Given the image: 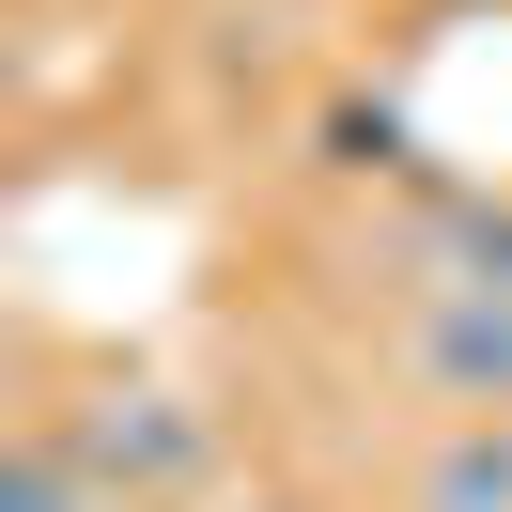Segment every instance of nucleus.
<instances>
[{"label": "nucleus", "mask_w": 512, "mask_h": 512, "mask_svg": "<svg viewBox=\"0 0 512 512\" xmlns=\"http://www.w3.org/2000/svg\"><path fill=\"white\" fill-rule=\"evenodd\" d=\"M233 512H311V497H233Z\"/></svg>", "instance_id": "6"}, {"label": "nucleus", "mask_w": 512, "mask_h": 512, "mask_svg": "<svg viewBox=\"0 0 512 512\" xmlns=\"http://www.w3.org/2000/svg\"><path fill=\"white\" fill-rule=\"evenodd\" d=\"M404 388H419L435 419H512V295L435 280L419 326H404Z\"/></svg>", "instance_id": "2"}, {"label": "nucleus", "mask_w": 512, "mask_h": 512, "mask_svg": "<svg viewBox=\"0 0 512 512\" xmlns=\"http://www.w3.org/2000/svg\"><path fill=\"white\" fill-rule=\"evenodd\" d=\"M0 512H125V497H109V481L63 450V419L32 404V419H16V466H0Z\"/></svg>", "instance_id": "5"}, {"label": "nucleus", "mask_w": 512, "mask_h": 512, "mask_svg": "<svg viewBox=\"0 0 512 512\" xmlns=\"http://www.w3.org/2000/svg\"><path fill=\"white\" fill-rule=\"evenodd\" d=\"M63 419V450L109 481V497H140V512H187V497H218V419L187 404V388H140V373H109V388H78V404H47Z\"/></svg>", "instance_id": "1"}, {"label": "nucleus", "mask_w": 512, "mask_h": 512, "mask_svg": "<svg viewBox=\"0 0 512 512\" xmlns=\"http://www.w3.org/2000/svg\"><path fill=\"white\" fill-rule=\"evenodd\" d=\"M404 512H512V419H450V435L419 450Z\"/></svg>", "instance_id": "4"}, {"label": "nucleus", "mask_w": 512, "mask_h": 512, "mask_svg": "<svg viewBox=\"0 0 512 512\" xmlns=\"http://www.w3.org/2000/svg\"><path fill=\"white\" fill-rule=\"evenodd\" d=\"M311 171L326 187H419V109H404V78H342V94L311 109Z\"/></svg>", "instance_id": "3"}]
</instances>
